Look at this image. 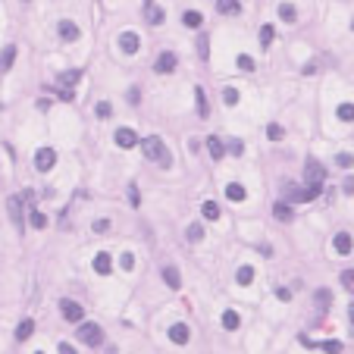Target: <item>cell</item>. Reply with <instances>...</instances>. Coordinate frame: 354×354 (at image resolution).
<instances>
[{
  "mask_svg": "<svg viewBox=\"0 0 354 354\" xmlns=\"http://www.w3.org/2000/svg\"><path fill=\"white\" fill-rule=\"evenodd\" d=\"M273 216L282 220V222H288V220H292V207H288V200H276V204H273Z\"/></svg>",
  "mask_w": 354,
  "mask_h": 354,
  "instance_id": "cell-20",
  "label": "cell"
},
{
  "mask_svg": "<svg viewBox=\"0 0 354 354\" xmlns=\"http://www.w3.org/2000/svg\"><path fill=\"white\" fill-rule=\"evenodd\" d=\"M60 314H63V320H69V323H82L85 308H82L78 301H72V298H63V301H60Z\"/></svg>",
  "mask_w": 354,
  "mask_h": 354,
  "instance_id": "cell-5",
  "label": "cell"
},
{
  "mask_svg": "<svg viewBox=\"0 0 354 354\" xmlns=\"http://www.w3.org/2000/svg\"><path fill=\"white\" fill-rule=\"evenodd\" d=\"M113 270V257L107 254V251H100L98 257H94V273H100V276H107Z\"/></svg>",
  "mask_w": 354,
  "mask_h": 354,
  "instance_id": "cell-12",
  "label": "cell"
},
{
  "mask_svg": "<svg viewBox=\"0 0 354 354\" xmlns=\"http://www.w3.org/2000/svg\"><path fill=\"white\" fill-rule=\"evenodd\" d=\"M348 316H351V323H354V304H351V310H348Z\"/></svg>",
  "mask_w": 354,
  "mask_h": 354,
  "instance_id": "cell-49",
  "label": "cell"
},
{
  "mask_svg": "<svg viewBox=\"0 0 354 354\" xmlns=\"http://www.w3.org/2000/svg\"><path fill=\"white\" fill-rule=\"evenodd\" d=\"M320 188L323 185H301V188H294L292 182H286V194H288V200H294V204H308V200H314L316 194H320Z\"/></svg>",
  "mask_w": 354,
  "mask_h": 354,
  "instance_id": "cell-2",
  "label": "cell"
},
{
  "mask_svg": "<svg viewBox=\"0 0 354 354\" xmlns=\"http://www.w3.org/2000/svg\"><path fill=\"white\" fill-rule=\"evenodd\" d=\"M98 116H100V120H110V116H113V107H110L107 100H100V104H98Z\"/></svg>",
  "mask_w": 354,
  "mask_h": 354,
  "instance_id": "cell-41",
  "label": "cell"
},
{
  "mask_svg": "<svg viewBox=\"0 0 354 354\" xmlns=\"http://www.w3.org/2000/svg\"><path fill=\"white\" fill-rule=\"evenodd\" d=\"M144 16H148V22H150V26H160V22H163V10H160V6H154V4H150Z\"/></svg>",
  "mask_w": 354,
  "mask_h": 354,
  "instance_id": "cell-28",
  "label": "cell"
},
{
  "mask_svg": "<svg viewBox=\"0 0 354 354\" xmlns=\"http://www.w3.org/2000/svg\"><path fill=\"white\" fill-rule=\"evenodd\" d=\"M120 266L126 270V273H132V270H135V254H122L120 257Z\"/></svg>",
  "mask_w": 354,
  "mask_h": 354,
  "instance_id": "cell-39",
  "label": "cell"
},
{
  "mask_svg": "<svg viewBox=\"0 0 354 354\" xmlns=\"http://www.w3.org/2000/svg\"><path fill=\"white\" fill-rule=\"evenodd\" d=\"M188 338H192V332H188L185 323L170 326V342H172V345H188Z\"/></svg>",
  "mask_w": 354,
  "mask_h": 354,
  "instance_id": "cell-9",
  "label": "cell"
},
{
  "mask_svg": "<svg viewBox=\"0 0 354 354\" xmlns=\"http://www.w3.org/2000/svg\"><path fill=\"white\" fill-rule=\"evenodd\" d=\"M351 28H354V22H351Z\"/></svg>",
  "mask_w": 354,
  "mask_h": 354,
  "instance_id": "cell-52",
  "label": "cell"
},
{
  "mask_svg": "<svg viewBox=\"0 0 354 354\" xmlns=\"http://www.w3.org/2000/svg\"><path fill=\"white\" fill-rule=\"evenodd\" d=\"M207 150H210V157H214V160H222V157H226V148H222V141H220L216 135L207 138Z\"/></svg>",
  "mask_w": 354,
  "mask_h": 354,
  "instance_id": "cell-16",
  "label": "cell"
},
{
  "mask_svg": "<svg viewBox=\"0 0 354 354\" xmlns=\"http://www.w3.org/2000/svg\"><path fill=\"white\" fill-rule=\"evenodd\" d=\"M238 69H244V72H254V60L248 54H238Z\"/></svg>",
  "mask_w": 354,
  "mask_h": 354,
  "instance_id": "cell-40",
  "label": "cell"
},
{
  "mask_svg": "<svg viewBox=\"0 0 354 354\" xmlns=\"http://www.w3.org/2000/svg\"><path fill=\"white\" fill-rule=\"evenodd\" d=\"M238 314H235V310H226V314H222V326H226V329H238Z\"/></svg>",
  "mask_w": 354,
  "mask_h": 354,
  "instance_id": "cell-31",
  "label": "cell"
},
{
  "mask_svg": "<svg viewBox=\"0 0 354 354\" xmlns=\"http://www.w3.org/2000/svg\"><path fill=\"white\" fill-rule=\"evenodd\" d=\"M332 248L338 254H351V248H354V242H351V235L348 232H338L336 238H332Z\"/></svg>",
  "mask_w": 354,
  "mask_h": 354,
  "instance_id": "cell-15",
  "label": "cell"
},
{
  "mask_svg": "<svg viewBox=\"0 0 354 354\" xmlns=\"http://www.w3.org/2000/svg\"><path fill=\"white\" fill-rule=\"evenodd\" d=\"M194 98H198V116H200V120H207V116H210V107H207V94H204V88H198Z\"/></svg>",
  "mask_w": 354,
  "mask_h": 354,
  "instance_id": "cell-22",
  "label": "cell"
},
{
  "mask_svg": "<svg viewBox=\"0 0 354 354\" xmlns=\"http://www.w3.org/2000/svg\"><path fill=\"white\" fill-rule=\"evenodd\" d=\"M6 210H10V220L16 222V229L22 232V229H26V222H22V198H19V194H13V198L6 200Z\"/></svg>",
  "mask_w": 354,
  "mask_h": 354,
  "instance_id": "cell-8",
  "label": "cell"
},
{
  "mask_svg": "<svg viewBox=\"0 0 354 354\" xmlns=\"http://www.w3.org/2000/svg\"><path fill=\"white\" fill-rule=\"evenodd\" d=\"M200 238H204V226H200V222L188 226V242H200Z\"/></svg>",
  "mask_w": 354,
  "mask_h": 354,
  "instance_id": "cell-35",
  "label": "cell"
},
{
  "mask_svg": "<svg viewBox=\"0 0 354 354\" xmlns=\"http://www.w3.org/2000/svg\"><path fill=\"white\" fill-rule=\"evenodd\" d=\"M338 120L342 122H354V104H338Z\"/></svg>",
  "mask_w": 354,
  "mask_h": 354,
  "instance_id": "cell-26",
  "label": "cell"
},
{
  "mask_svg": "<svg viewBox=\"0 0 354 354\" xmlns=\"http://www.w3.org/2000/svg\"><path fill=\"white\" fill-rule=\"evenodd\" d=\"M304 182H308V185H323L326 182V166L316 157L304 160Z\"/></svg>",
  "mask_w": 354,
  "mask_h": 354,
  "instance_id": "cell-3",
  "label": "cell"
},
{
  "mask_svg": "<svg viewBox=\"0 0 354 354\" xmlns=\"http://www.w3.org/2000/svg\"><path fill=\"white\" fill-rule=\"evenodd\" d=\"M56 32H60L63 41H76L78 38V26H76V22H69V19H63L60 26H56Z\"/></svg>",
  "mask_w": 354,
  "mask_h": 354,
  "instance_id": "cell-13",
  "label": "cell"
},
{
  "mask_svg": "<svg viewBox=\"0 0 354 354\" xmlns=\"http://www.w3.org/2000/svg\"><path fill=\"white\" fill-rule=\"evenodd\" d=\"M78 342H85V345H91V348H98L100 342H104V332H100V326L98 323H78Z\"/></svg>",
  "mask_w": 354,
  "mask_h": 354,
  "instance_id": "cell-4",
  "label": "cell"
},
{
  "mask_svg": "<svg viewBox=\"0 0 354 354\" xmlns=\"http://www.w3.org/2000/svg\"><path fill=\"white\" fill-rule=\"evenodd\" d=\"M110 229V220H94V232H107Z\"/></svg>",
  "mask_w": 354,
  "mask_h": 354,
  "instance_id": "cell-45",
  "label": "cell"
},
{
  "mask_svg": "<svg viewBox=\"0 0 354 354\" xmlns=\"http://www.w3.org/2000/svg\"><path fill=\"white\" fill-rule=\"evenodd\" d=\"M314 298H316V304H320V310H326V304L332 301V294H329V288H320V292L314 294Z\"/></svg>",
  "mask_w": 354,
  "mask_h": 354,
  "instance_id": "cell-36",
  "label": "cell"
},
{
  "mask_svg": "<svg viewBox=\"0 0 354 354\" xmlns=\"http://www.w3.org/2000/svg\"><path fill=\"white\" fill-rule=\"evenodd\" d=\"M32 332H34V323H32V320H22V323H19V329H16V342L32 338Z\"/></svg>",
  "mask_w": 354,
  "mask_h": 354,
  "instance_id": "cell-24",
  "label": "cell"
},
{
  "mask_svg": "<svg viewBox=\"0 0 354 354\" xmlns=\"http://www.w3.org/2000/svg\"><path fill=\"white\" fill-rule=\"evenodd\" d=\"M60 354H78V351L69 345V342H60Z\"/></svg>",
  "mask_w": 354,
  "mask_h": 354,
  "instance_id": "cell-46",
  "label": "cell"
},
{
  "mask_svg": "<svg viewBox=\"0 0 354 354\" xmlns=\"http://www.w3.org/2000/svg\"><path fill=\"white\" fill-rule=\"evenodd\" d=\"M128 204H132V207L141 204V194H138V185L135 182H128Z\"/></svg>",
  "mask_w": 354,
  "mask_h": 354,
  "instance_id": "cell-38",
  "label": "cell"
},
{
  "mask_svg": "<svg viewBox=\"0 0 354 354\" xmlns=\"http://www.w3.org/2000/svg\"><path fill=\"white\" fill-rule=\"evenodd\" d=\"M182 22H185L188 28H200V26H204V16H200L198 10H188V13L182 16Z\"/></svg>",
  "mask_w": 354,
  "mask_h": 354,
  "instance_id": "cell-23",
  "label": "cell"
},
{
  "mask_svg": "<svg viewBox=\"0 0 354 354\" xmlns=\"http://www.w3.org/2000/svg\"><path fill=\"white\" fill-rule=\"evenodd\" d=\"M244 194H248V192H244L238 182H229V185H226V198H229V200H244Z\"/></svg>",
  "mask_w": 354,
  "mask_h": 354,
  "instance_id": "cell-25",
  "label": "cell"
},
{
  "mask_svg": "<svg viewBox=\"0 0 354 354\" xmlns=\"http://www.w3.org/2000/svg\"><path fill=\"white\" fill-rule=\"evenodd\" d=\"M279 19L282 22H294V19H298V13H294L292 4H279Z\"/></svg>",
  "mask_w": 354,
  "mask_h": 354,
  "instance_id": "cell-27",
  "label": "cell"
},
{
  "mask_svg": "<svg viewBox=\"0 0 354 354\" xmlns=\"http://www.w3.org/2000/svg\"><path fill=\"white\" fill-rule=\"evenodd\" d=\"M323 351L326 354H342V342H336V338L332 342H323Z\"/></svg>",
  "mask_w": 354,
  "mask_h": 354,
  "instance_id": "cell-42",
  "label": "cell"
},
{
  "mask_svg": "<svg viewBox=\"0 0 354 354\" xmlns=\"http://www.w3.org/2000/svg\"><path fill=\"white\" fill-rule=\"evenodd\" d=\"M336 163L342 170H351L354 166V154H348V150H342V154H336Z\"/></svg>",
  "mask_w": 354,
  "mask_h": 354,
  "instance_id": "cell-32",
  "label": "cell"
},
{
  "mask_svg": "<svg viewBox=\"0 0 354 354\" xmlns=\"http://www.w3.org/2000/svg\"><path fill=\"white\" fill-rule=\"evenodd\" d=\"M13 60H16V44H10V47H4V54H0V72H6V69L13 66Z\"/></svg>",
  "mask_w": 354,
  "mask_h": 354,
  "instance_id": "cell-19",
  "label": "cell"
},
{
  "mask_svg": "<svg viewBox=\"0 0 354 354\" xmlns=\"http://www.w3.org/2000/svg\"><path fill=\"white\" fill-rule=\"evenodd\" d=\"M141 150H144V157L148 160H154L157 166H172V157H170V150H166V144H163V138L160 135H150V138H144L141 141Z\"/></svg>",
  "mask_w": 354,
  "mask_h": 354,
  "instance_id": "cell-1",
  "label": "cell"
},
{
  "mask_svg": "<svg viewBox=\"0 0 354 354\" xmlns=\"http://www.w3.org/2000/svg\"><path fill=\"white\" fill-rule=\"evenodd\" d=\"M222 100H226L229 107H235V104H238V91H235V88H222Z\"/></svg>",
  "mask_w": 354,
  "mask_h": 354,
  "instance_id": "cell-37",
  "label": "cell"
},
{
  "mask_svg": "<svg viewBox=\"0 0 354 354\" xmlns=\"http://www.w3.org/2000/svg\"><path fill=\"white\" fill-rule=\"evenodd\" d=\"M163 282H166L170 288H179V286H182V276H179V270H176V266H163Z\"/></svg>",
  "mask_w": 354,
  "mask_h": 354,
  "instance_id": "cell-18",
  "label": "cell"
},
{
  "mask_svg": "<svg viewBox=\"0 0 354 354\" xmlns=\"http://www.w3.org/2000/svg\"><path fill=\"white\" fill-rule=\"evenodd\" d=\"M282 135H286V128H282L279 122H270V126H266V138H270V141H279Z\"/></svg>",
  "mask_w": 354,
  "mask_h": 354,
  "instance_id": "cell-30",
  "label": "cell"
},
{
  "mask_svg": "<svg viewBox=\"0 0 354 354\" xmlns=\"http://www.w3.org/2000/svg\"><path fill=\"white\" fill-rule=\"evenodd\" d=\"M216 10H220V13H226V16H238L242 4H238V0H216Z\"/></svg>",
  "mask_w": 354,
  "mask_h": 354,
  "instance_id": "cell-17",
  "label": "cell"
},
{
  "mask_svg": "<svg viewBox=\"0 0 354 354\" xmlns=\"http://www.w3.org/2000/svg\"><path fill=\"white\" fill-rule=\"evenodd\" d=\"M200 214H204L207 220H220V207L214 204V200H204V207H200Z\"/></svg>",
  "mask_w": 354,
  "mask_h": 354,
  "instance_id": "cell-29",
  "label": "cell"
},
{
  "mask_svg": "<svg viewBox=\"0 0 354 354\" xmlns=\"http://www.w3.org/2000/svg\"><path fill=\"white\" fill-rule=\"evenodd\" d=\"M120 47H122V54H138V47H141V41H138V34L135 32H122V38H120Z\"/></svg>",
  "mask_w": 354,
  "mask_h": 354,
  "instance_id": "cell-11",
  "label": "cell"
},
{
  "mask_svg": "<svg viewBox=\"0 0 354 354\" xmlns=\"http://www.w3.org/2000/svg\"><path fill=\"white\" fill-rule=\"evenodd\" d=\"M78 82H82V72H78V69H66V72L60 76V88H66V91H72V88L78 85Z\"/></svg>",
  "mask_w": 354,
  "mask_h": 354,
  "instance_id": "cell-14",
  "label": "cell"
},
{
  "mask_svg": "<svg viewBox=\"0 0 354 354\" xmlns=\"http://www.w3.org/2000/svg\"><path fill=\"white\" fill-rule=\"evenodd\" d=\"M276 294H279L282 301H288V298H292V292H288V288H276Z\"/></svg>",
  "mask_w": 354,
  "mask_h": 354,
  "instance_id": "cell-48",
  "label": "cell"
},
{
  "mask_svg": "<svg viewBox=\"0 0 354 354\" xmlns=\"http://www.w3.org/2000/svg\"><path fill=\"white\" fill-rule=\"evenodd\" d=\"M144 4H148V6H150V4H154V0H144Z\"/></svg>",
  "mask_w": 354,
  "mask_h": 354,
  "instance_id": "cell-50",
  "label": "cell"
},
{
  "mask_svg": "<svg viewBox=\"0 0 354 354\" xmlns=\"http://www.w3.org/2000/svg\"><path fill=\"white\" fill-rule=\"evenodd\" d=\"M235 282H238V286H251L254 282V266H238V273H235Z\"/></svg>",
  "mask_w": 354,
  "mask_h": 354,
  "instance_id": "cell-21",
  "label": "cell"
},
{
  "mask_svg": "<svg viewBox=\"0 0 354 354\" xmlns=\"http://www.w3.org/2000/svg\"><path fill=\"white\" fill-rule=\"evenodd\" d=\"M342 286L354 292V270H345V273H342Z\"/></svg>",
  "mask_w": 354,
  "mask_h": 354,
  "instance_id": "cell-43",
  "label": "cell"
},
{
  "mask_svg": "<svg viewBox=\"0 0 354 354\" xmlns=\"http://www.w3.org/2000/svg\"><path fill=\"white\" fill-rule=\"evenodd\" d=\"M28 220H32V226H34V229H44V226H47V216L41 214V210H32Z\"/></svg>",
  "mask_w": 354,
  "mask_h": 354,
  "instance_id": "cell-34",
  "label": "cell"
},
{
  "mask_svg": "<svg viewBox=\"0 0 354 354\" xmlns=\"http://www.w3.org/2000/svg\"><path fill=\"white\" fill-rule=\"evenodd\" d=\"M229 150H232L235 157H242V150H244V144H242L238 138H232V141H229Z\"/></svg>",
  "mask_w": 354,
  "mask_h": 354,
  "instance_id": "cell-44",
  "label": "cell"
},
{
  "mask_svg": "<svg viewBox=\"0 0 354 354\" xmlns=\"http://www.w3.org/2000/svg\"><path fill=\"white\" fill-rule=\"evenodd\" d=\"M273 38H276V28H273V26H264V28H260V44L270 47V44H273Z\"/></svg>",
  "mask_w": 354,
  "mask_h": 354,
  "instance_id": "cell-33",
  "label": "cell"
},
{
  "mask_svg": "<svg viewBox=\"0 0 354 354\" xmlns=\"http://www.w3.org/2000/svg\"><path fill=\"white\" fill-rule=\"evenodd\" d=\"M116 144L120 148H135L138 144V132L135 128H116Z\"/></svg>",
  "mask_w": 354,
  "mask_h": 354,
  "instance_id": "cell-10",
  "label": "cell"
},
{
  "mask_svg": "<svg viewBox=\"0 0 354 354\" xmlns=\"http://www.w3.org/2000/svg\"><path fill=\"white\" fill-rule=\"evenodd\" d=\"M56 163V150L54 148H41L38 154H34V166H38V172H50Z\"/></svg>",
  "mask_w": 354,
  "mask_h": 354,
  "instance_id": "cell-6",
  "label": "cell"
},
{
  "mask_svg": "<svg viewBox=\"0 0 354 354\" xmlns=\"http://www.w3.org/2000/svg\"><path fill=\"white\" fill-rule=\"evenodd\" d=\"M342 188H345V194H354V179H345V185H342Z\"/></svg>",
  "mask_w": 354,
  "mask_h": 354,
  "instance_id": "cell-47",
  "label": "cell"
},
{
  "mask_svg": "<svg viewBox=\"0 0 354 354\" xmlns=\"http://www.w3.org/2000/svg\"><path fill=\"white\" fill-rule=\"evenodd\" d=\"M34 354H44V351H34Z\"/></svg>",
  "mask_w": 354,
  "mask_h": 354,
  "instance_id": "cell-51",
  "label": "cell"
},
{
  "mask_svg": "<svg viewBox=\"0 0 354 354\" xmlns=\"http://www.w3.org/2000/svg\"><path fill=\"white\" fill-rule=\"evenodd\" d=\"M176 63H179V56L170 54V50H163V54L157 56V60H154V72L166 76V72H172V69H176Z\"/></svg>",
  "mask_w": 354,
  "mask_h": 354,
  "instance_id": "cell-7",
  "label": "cell"
}]
</instances>
